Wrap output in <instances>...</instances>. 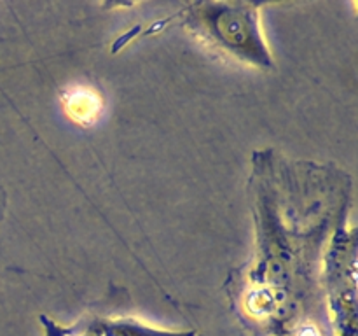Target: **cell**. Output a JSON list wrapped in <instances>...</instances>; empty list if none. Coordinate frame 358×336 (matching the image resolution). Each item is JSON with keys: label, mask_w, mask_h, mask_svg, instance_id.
I'll return each instance as SVG.
<instances>
[{"label": "cell", "mask_w": 358, "mask_h": 336, "mask_svg": "<svg viewBox=\"0 0 358 336\" xmlns=\"http://www.w3.org/2000/svg\"><path fill=\"white\" fill-rule=\"evenodd\" d=\"M357 237L355 230H346L339 224L329 245L325 258V286H327L329 304L334 312L336 336L357 335Z\"/></svg>", "instance_id": "2"}, {"label": "cell", "mask_w": 358, "mask_h": 336, "mask_svg": "<svg viewBox=\"0 0 358 336\" xmlns=\"http://www.w3.org/2000/svg\"><path fill=\"white\" fill-rule=\"evenodd\" d=\"M182 23L208 48L245 65L275 69L261 28V6L245 2H196L180 13Z\"/></svg>", "instance_id": "1"}, {"label": "cell", "mask_w": 358, "mask_h": 336, "mask_svg": "<svg viewBox=\"0 0 358 336\" xmlns=\"http://www.w3.org/2000/svg\"><path fill=\"white\" fill-rule=\"evenodd\" d=\"M6 209H7V195L2 188H0V220L3 219L6 216Z\"/></svg>", "instance_id": "3"}, {"label": "cell", "mask_w": 358, "mask_h": 336, "mask_svg": "<svg viewBox=\"0 0 358 336\" xmlns=\"http://www.w3.org/2000/svg\"><path fill=\"white\" fill-rule=\"evenodd\" d=\"M91 318H93V317H91ZM93 322H94V321H93ZM94 326H96V324H94ZM96 329H98V328H96ZM98 332H100V331H98ZM100 336H101V335H100Z\"/></svg>", "instance_id": "4"}]
</instances>
